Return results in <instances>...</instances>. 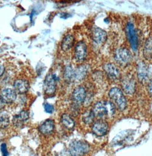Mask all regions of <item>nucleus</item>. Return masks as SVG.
<instances>
[{"mask_svg":"<svg viewBox=\"0 0 152 156\" xmlns=\"http://www.w3.org/2000/svg\"><path fill=\"white\" fill-rule=\"evenodd\" d=\"M108 130V125L105 121L100 119L97 121L92 126V132L97 136H103Z\"/></svg>","mask_w":152,"mask_h":156,"instance_id":"obj_11","label":"nucleus"},{"mask_svg":"<svg viewBox=\"0 0 152 156\" xmlns=\"http://www.w3.org/2000/svg\"><path fill=\"white\" fill-rule=\"evenodd\" d=\"M0 96L4 102L6 104H11L17 98L16 92L10 88H6L3 89L1 91Z\"/></svg>","mask_w":152,"mask_h":156,"instance_id":"obj_15","label":"nucleus"},{"mask_svg":"<svg viewBox=\"0 0 152 156\" xmlns=\"http://www.w3.org/2000/svg\"><path fill=\"white\" fill-rule=\"evenodd\" d=\"M121 85L122 89L127 94H133L136 87V84L133 77L131 75H126L121 81Z\"/></svg>","mask_w":152,"mask_h":156,"instance_id":"obj_6","label":"nucleus"},{"mask_svg":"<svg viewBox=\"0 0 152 156\" xmlns=\"http://www.w3.org/2000/svg\"><path fill=\"white\" fill-rule=\"evenodd\" d=\"M87 55V46L85 42L80 41L74 49V58L77 62H81L85 60Z\"/></svg>","mask_w":152,"mask_h":156,"instance_id":"obj_8","label":"nucleus"},{"mask_svg":"<svg viewBox=\"0 0 152 156\" xmlns=\"http://www.w3.org/2000/svg\"><path fill=\"white\" fill-rule=\"evenodd\" d=\"M103 69L108 77L111 80L115 81L120 78V70L115 65L111 63H107L103 66Z\"/></svg>","mask_w":152,"mask_h":156,"instance_id":"obj_10","label":"nucleus"},{"mask_svg":"<svg viewBox=\"0 0 152 156\" xmlns=\"http://www.w3.org/2000/svg\"><path fill=\"white\" fill-rule=\"evenodd\" d=\"M5 72V67L4 65L0 64V77H1Z\"/></svg>","mask_w":152,"mask_h":156,"instance_id":"obj_28","label":"nucleus"},{"mask_svg":"<svg viewBox=\"0 0 152 156\" xmlns=\"http://www.w3.org/2000/svg\"><path fill=\"white\" fill-rule=\"evenodd\" d=\"M137 74L139 81L141 83H145L150 77V69L145 62H140L137 65Z\"/></svg>","mask_w":152,"mask_h":156,"instance_id":"obj_9","label":"nucleus"},{"mask_svg":"<svg viewBox=\"0 0 152 156\" xmlns=\"http://www.w3.org/2000/svg\"><path fill=\"white\" fill-rule=\"evenodd\" d=\"M10 123L9 115L5 112H2L0 113V128L5 129L7 128Z\"/></svg>","mask_w":152,"mask_h":156,"instance_id":"obj_21","label":"nucleus"},{"mask_svg":"<svg viewBox=\"0 0 152 156\" xmlns=\"http://www.w3.org/2000/svg\"><path fill=\"white\" fill-rule=\"evenodd\" d=\"M57 78L55 75L52 74H48L44 83V88L45 94L49 96L53 94L56 89Z\"/></svg>","mask_w":152,"mask_h":156,"instance_id":"obj_7","label":"nucleus"},{"mask_svg":"<svg viewBox=\"0 0 152 156\" xmlns=\"http://www.w3.org/2000/svg\"><path fill=\"white\" fill-rule=\"evenodd\" d=\"M95 118V116L93 113L92 110L87 112L83 115V121L87 124H91Z\"/></svg>","mask_w":152,"mask_h":156,"instance_id":"obj_23","label":"nucleus"},{"mask_svg":"<svg viewBox=\"0 0 152 156\" xmlns=\"http://www.w3.org/2000/svg\"><path fill=\"white\" fill-rule=\"evenodd\" d=\"M1 151L2 154V156H8L9 154V153L7 150V147L6 145L5 144H2L1 145Z\"/></svg>","mask_w":152,"mask_h":156,"instance_id":"obj_26","label":"nucleus"},{"mask_svg":"<svg viewBox=\"0 0 152 156\" xmlns=\"http://www.w3.org/2000/svg\"><path fill=\"white\" fill-rule=\"evenodd\" d=\"M44 109L45 112L48 113H52L54 112V106L50 104H45L44 105Z\"/></svg>","mask_w":152,"mask_h":156,"instance_id":"obj_25","label":"nucleus"},{"mask_svg":"<svg viewBox=\"0 0 152 156\" xmlns=\"http://www.w3.org/2000/svg\"><path fill=\"white\" fill-rule=\"evenodd\" d=\"M89 145L81 140H75L69 145V153L72 156H83L89 151Z\"/></svg>","mask_w":152,"mask_h":156,"instance_id":"obj_2","label":"nucleus"},{"mask_svg":"<svg viewBox=\"0 0 152 156\" xmlns=\"http://www.w3.org/2000/svg\"><path fill=\"white\" fill-rule=\"evenodd\" d=\"M109 96L115 102L120 110L123 111L126 109L127 106L126 99L120 89L115 87L111 88L109 92Z\"/></svg>","mask_w":152,"mask_h":156,"instance_id":"obj_3","label":"nucleus"},{"mask_svg":"<svg viewBox=\"0 0 152 156\" xmlns=\"http://www.w3.org/2000/svg\"><path fill=\"white\" fill-rule=\"evenodd\" d=\"M36 156V155H34V156Z\"/></svg>","mask_w":152,"mask_h":156,"instance_id":"obj_30","label":"nucleus"},{"mask_svg":"<svg viewBox=\"0 0 152 156\" xmlns=\"http://www.w3.org/2000/svg\"><path fill=\"white\" fill-rule=\"evenodd\" d=\"M5 107V102L2 100L1 97L0 96V110H2Z\"/></svg>","mask_w":152,"mask_h":156,"instance_id":"obj_29","label":"nucleus"},{"mask_svg":"<svg viewBox=\"0 0 152 156\" xmlns=\"http://www.w3.org/2000/svg\"><path fill=\"white\" fill-rule=\"evenodd\" d=\"M74 42V37L72 34H68L63 39L61 43V49L64 51H69L73 46Z\"/></svg>","mask_w":152,"mask_h":156,"instance_id":"obj_18","label":"nucleus"},{"mask_svg":"<svg viewBox=\"0 0 152 156\" xmlns=\"http://www.w3.org/2000/svg\"><path fill=\"white\" fill-rule=\"evenodd\" d=\"M92 112L95 117H111L115 114V105L111 101H100L94 105Z\"/></svg>","mask_w":152,"mask_h":156,"instance_id":"obj_1","label":"nucleus"},{"mask_svg":"<svg viewBox=\"0 0 152 156\" xmlns=\"http://www.w3.org/2000/svg\"><path fill=\"white\" fill-rule=\"evenodd\" d=\"M15 90L19 94H24L28 92L29 89V83L28 81L23 79H17L14 83Z\"/></svg>","mask_w":152,"mask_h":156,"instance_id":"obj_17","label":"nucleus"},{"mask_svg":"<svg viewBox=\"0 0 152 156\" xmlns=\"http://www.w3.org/2000/svg\"><path fill=\"white\" fill-rule=\"evenodd\" d=\"M126 34L132 49L135 51H137L138 45V36L133 24L131 23H128L126 26Z\"/></svg>","mask_w":152,"mask_h":156,"instance_id":"obj_5","label":"nucleus"},{"mask_svg":"<svg viewBox=\"0 0 152 156\" xmlns=\"http://www.w3.org/2000/svg\"><path fill=\"white\" fill-rule=\"evenodd\" d=\"M147 90H148L149 93L150 94L151 96H152V80L149 82V84H148Z\"/></svg>","mask_w":152,"mask_h":156,"instance_id":"obj_27","label":"nucleus"},{"mask_svg":"<svg viewBox=\"0 0 152 156\" xmlns=\"http://www.w3.org/2000/svg\"><path fill=\"white\" fill-rule=\"evenodd\" d=\"M89 70L88 65H81L74 70V81H81L87 76Z\"/></svg>","mask_w":152,"mask_h":156,"instance_id":"obj_14","label":"nucleus"},{"mask_svg":"<svg viewBox=\"0 0 152 156\" xmlns=\"http://www.w3.org/2000/svg\"><path fill=\"white\" fill-rule=\"evenodd\" d=\"M74 69L70 65H67L65 67L64 70V77L67 81H72L73 80Z\"/></svg>","mask_w":152,"mask_h":156,"instance_id":"obj_22","label":"nucleus"},{"mask_svg":"<svg viewBox=\"0 0 152 156\" xmlns=\"http://www.w3.org/2000/svg\"><path fill=\"white\" fill-rule=\"evenodd\" d=\"M0 138H1V134H0Z\"/></svg>","mask_w":152,"mask_h":156,"instance_id":"obj_31","label":"nucleus"},{"mask_svg":"<svg viewBox=\"0 0 152 156\" xmlns=\"http://www.w3.org/2000/svg\"><path fill=\"white\" fill-rule=\"evenodd\" d=\"M143 55L147 60L152 59V38L147 40L144 47Z\"/></svg>","mask_w":152,"mask_h":156,"instance_id":"obj_20","label":"nucleus"},{"mask_svg":"<svg viewBox=\"0 0 152 156\" xmlns=\"http://www.w3.org/2000/svg\"><path fill=\"white\" fill-rule=\"evenodd\" d=\"M18 117L23 122H25V121H27L29 118V114L28 111L27 110H23L21 111L19 115H17Z\"/></svg>","mask_w":152,"mask_h":156,"instance_id":"obj_24","label":"nucleus"},{"mask_svg":"<svg viewBox=\"0 0 152 156\" xmlns=\"http://www.w3.org/2000/svg\"><path fill=\"white\" fill-rule=\"evenodd\" d=\"M115 61L121 66L128 64L132 60V55L128 49L121 48L115 50L114 54Z\"/></svg>","mask_w":152,"mask_h":156,"instance_id":"obj_4","label":"nucleus"},{"mask_svg":"<svg viewBox=\"0 0 152 156\" xmlns=\"http://www.w3.org/2000/svg\"><path fill=\"white\" fill-rule=\"evenodd\" d=\"M92 38L93 41L98 44H101L106 41L107 39V33L101 28L94 27L92 30Z\"/></svg>","mask_w":152,"mask_h":156,"instance_id":"obj_12","label":"nucleus"},{"mask_svg":"<svg viewBox=\"0 0 152 156\" xmlns=\"http://www.w3.org/2000/svg\"><path fill=\"white\" fill-rule=\"evenodd\" d=\"M55 122L51 119H46L39 127V131L43 134H50L55 129Z\"/></svg>","mask_w":152,"mask_h":156,"instance_id":"obj_16","label":"nucleus"},{"mask_svg":"<svg viewBox=\"0 0 152 156\" xmlns=\"http://www.w3.org/2000/svg\"><path fill=\"white\" fill-rule=\"evenodd\" d=\"M72 98L74 102L76 104L83 103L87 98V92L85 89L81 86L76 87L73 92Z\"/></svg>","mask_w":152,"mask_h":156,"instance_id":"obj_13","label":"nucleus"},{"mask_svg":"<svg viewBox=\"0 0 152 156\" xmlns=\"http://www.w3.org/2000/svg\"><path fill=\"white\" fill-rule=\"evenodd\" d=\"M61 121L65 127L68 129H73L75 126L74 121L69 115L67 114H64L62 115Z\"/></svg>","mask_w":152,"mask_h":156,"instance_id":"obj_19","label":"nucleus"}]
</instances>
